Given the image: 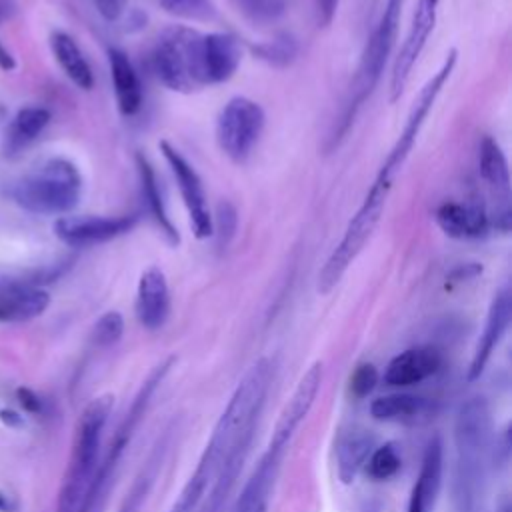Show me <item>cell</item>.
I'll return each mask as SVG.
<instances>
[{"label": "cell", "instance_id": "6da1fadb", "mask_svg": "<svg viewBox=\"0 0 512 512\" xmlns=\"http://www.w3.org/2000/svg\"><path fill=\"white\" fill-rule=\"evenodd\" d=\"M114 406L112 394H100L82 410L72 446L70 464L62 482L56 512H84V504L100 464L104 428Z\"/></svg>", "mask_w": 512, "mask_h": 512}, {"label": "cell", "instance_id": "7a4b0ae2", "mask_svg": "<svg viewBox=\"0 0 512 512\" xmlns=\"http://www.w3.org/2000/svg\"><path fill=\"white\" fill-rule=\"evenodd\" d=\"M82 176L66 158H52L20 178L12 190L16 204L32 214L64 216L76 208Z\"/></svg>", "mask_w": 512, "mask_h": 512}, {"label": "cell", "instance_id": "3957f363", "mask_svg": "<svg viewBox=\"0 0 512 512\" xmlns=\"http://www.w3.org/2000/svg\"><path fill=\"white\" fill-rule=\"evenodd\" d=\"M492 418L488 402L482 396L468 398L456 412L454 442L458 454V482L462 486V500L472 508L480 490L490 448Z\"/></svg>", "mask_w": 512, "mask_h": 512}, {"label": "cell", "instance_id": "277c9868", "mask_svg": "<svg viewBox=\"0 0 512 512\" xmlns=\"http://www.w3.org/2000/svg\"><path fill=\"white\" fill-rule=\"evenodd\" d=\"M202 34L186 28H166L154 46L152 66L158 80L172 92H192L204 84L200 64Z\"/></svg>", "mask_w": 512, "mask_h": 512}, {"label": "cell", "instance_id": "5b68a950", "mask_svg": "<svg viewBox=\"0 0 512 512\" xmlns=\"http://www.w3.org/2000/svg\"><path fill=\"white\" fill-rule=\"evenodd\" d=\"M402 6H404V0H386L384 12L378 20V26L374 28L372 36L368 38V42L364 46L360 66H358V74H356L354 86H352V96L346 104V114L340 122L338 138H342L346 134V130L354 122L358 110L362 108L366 98L372 94L374 86L378 84V80L382 76L384 64H386V60H388V56L394 48V42H396Z\"/></svg>", "mask_w": 512, "mask_h": 512}, {"label": "cell", "instance_id": "8992f818", "mask_svg": "<svg viewBox=\"0 0 512 512\" xmlns=\"http://www.w3.org/2000/svg\"><path fill=\"white\" fill-rule=\"evenodd\" d=\"M456 62H458V52H456V48H452V50H448V54H446L444 62L440 64V68L422 86L418 98L414 100V104H412V108L408 112V118L404 122L402 132L398 134L394 146L390 148L388 156L384 158L382 166L378 168V174H376V178L372 182L374 186H380L384 190H392L398 172L402 170L408 154L412 152V148L416 144V138H418V134H420V130H422V126L426 122V116L432 110V106L436 104L444 84L450 80V76H452V72L456 68Z\"/></svg>", "mask_w": 512, "mask_h": 512}, {"label": "cell", "instance_id": "52a82bcc", "mask_svg": "<svg viewBox=\"0 0 512 512\" xmlns=\"http://www.w3.org/2000/svg\"><path fill=\"white\" fill-rule=\"evenodd\" d=\"M386 198L388 196L368 188L360 208L350 218L340 242L330 252L328 260L324 262L322 270L318 272L316 288L320 294H328L342 280V276L346 274L348 266L356 260V256L362 252L364 244L370 240L372 232L376 230V226L382 218V212L388 202Z\"/></svg>", "mask_w": 512, "mask_h": 512}, {"label": "cell", "instance_id": "ba28073f", "mask_svg": "<svg viewBox=\"0 0 512 512\" xmlns=\"http://www.w3.org/2000/svg\"><path fill=\"white\" fill-rule=\"evenodd\" d=\"M264 110L246 96L230 98L216 120V140L220 150L234 162H244L264 130Z\"/></svg>", "mask_w": 512, "mask_h": 512}, {"label": "cell", "instance_id": "9c48e42d", "mask_svg": "<svg viewBox=\"0 0 512 512\" xmlns=\"http://www.w3.org/2000/svg\"><path fill=\"white\" fill-rule=\"evenodd\" d=\"M322 374H324V368H322L320 360L314 362L302 374V378L298 380L296 388L292 390L290 398L286 400V404L282 406V410L278 414V420L272 428V436H270L266 452L284 456L292 436L296 434V430L300 428V424L310 414V410L316 402V396H318L320 386H322Z\"/></svg>", "mask_w": 512, "mask_h": 512}, {"label": "cell", "instance_id": "30bf717a", "mask_svg": "<svg viewBox=\"0 0 512 512\" xmlns=\"http://www.w3.org/2000/svg\"><path fill=\"white\" fill-rule=\"evenodd\" d=\"M158 148L172 170V176L180 190L194 236L200 240L212 236V214H210L208 200H206L204 186L198 172L168 140H160Z\"/></svg>", "mask_w": 512, "mask_h": 512}, {"label": "cell", "instance_id": "8fae6325", "mask_svg": "<svg viewBox=\"0 0 512 512\" xmlns=\"http://www.w3.org/2000/svg\"><path fill=\"white\" fill-rule=\"evenodd\" d=\"M438 4H440V0H418V4L414 8L406 40H404V44H402V48L396 56L394 68H392L390 102H396L400 98V94L404 92V88L410 80V72H412L416 60L420 58L432 30H434Z\"/></svg>", "mask_w": 512, "mask_h": 512}, {"label": "cell", "instance_id": "7c38bea8", "mask_svg": "<svg viewBox=\"0 0 512 512\" xmlns=\"http://www.w3.org/2000/svg\"><path fill=\"white\" fill-rule=\"evenodd\" d=\"M138 222L136 214L126 216H60L54 222V234L68 246L84 248L102 242H110L130 232Z\"/></svg>", "mask_w": 512, "mask_h": 512}, {"label": "cell", "instance_id": "4fadbf2b", "mask_svg": "<svg viewBox=\"0 0 512 512\" xmlns=\"http://www.w3.org/2000/svg\"><path fill=\"white\" fill-rule=\"evenodd\" d=\"M510 320H512L510 290L502 288L490 304V310H488V316H486V322H484V330H482V334L478 338V344L474 348V354H472V360H470V366H468V374H466L468 382H474L482 376V372L486 370V364L492 358V352L502 342V338H504V334L510 326Z\"/></svg>", "mask_w": 512, "mask_h": 512}, {"label": "cell", "instance_id": "5bb4252c", "mask_svg": "<svg viewBox=\"0 0 512 512\" xmlns=\"http://www.w3.org/2000/svg\"><path fill=\"white\" fill-rule=\"evenodd\" d=\"M242 60L240 42L228 32L202 34L200 64L204 84H220L234 76Z\"/></svg>", "mask_w": 512, "mask_h": 512}, {"label": "cell", "instance_id": "9a60e30c", "mask_svg": "<svg viewBox=\"0 0 512 512\" xmlns=\"http://www.w3.org/2000/svg\"><path fill=\"white\" fill-rule=\"evenodd\" d=\"M136 318L146 330H158L170 316V290L164 272L150 266L142 272L136 288Z\"/></svg>", "mask_w": 512, "mask_h": 512}, {"label": "cell", "instance_id": "2e32d148", "mask_svg": "<svg viewBox=\"0 0 512 512\" xmlns=\"http://www.w3.org/2000/svg\"><path fill=\"white\" fill-rule=\"evenodd\" d=\"M440 366H442V356L436 348L416 346L396 354L388 362L382 374V380L386 386L406 388L434 376L440 370Z\"/></svg>", "mask_w": 512, "mask_h": 512}, {"label": "cell", "instance_id": "e0dca14e", "mask_svg": "<svg viewBox=\"0 0 512 512\" xmlns=\"http://www.w3.org/2000/svg\"><path fill=\"white\" fill-rule=\"evenodd\" d=\"M434 220L446 236L456 240L482 238L490 230V212L480 202H444Z\"/></svg>", "mask_w": 512, "mask_h": 512}, {"label": "cell", "instance_id": "ac0fdd59", "mask_svg": "<svg viewBox=\"0 0 512 512\" xmlns=\"http://www.w3.org/2000/svg\"><path fill=\"white\" fill-rule=\"evenodd\" d=\"M50 304V294L32 282L0 284V322H26L40 316Z\"/></svg>", "mask_w": 512, "mask_h": 512}, {"label": "cell", "instance_id": "d6986e66", "mask_svg": "<svg viewBox=\"0 0 512 512\" xmlns=\"http://www.w3.org/2000/svg\"><path fill=\"white\" fill-rule=\"evenodd\" d=\"M434 414V402L408 394H386L370 402V416L378 422H400V424H420Z\"/></svg>", "mask_w": 512, "mask_h": 512}, {"label": "cell", "instance_id": "ffe728a7", "mask_svg": "<svg viewBox=\"0 0 512 512\" xmlns=\"http://www.w3.org/2000/svg\"><path fill=\"white\" fill-rule=\"evenodd\" d=\"M442 484V442L432 438L424 450L416 484L412 486L406 512H432Z\"/></svg>", "mask_w": 512, "mask_h": 512}, {"label": "cell", "instance_id": "44dd1931", "mask_svg": "<svg viewBox=\"0 0 512 512\" xmlns=\"http://www.w3.org/2000/svg\"><path fill=\"white\" fill-rule=\"evenodd\" d=\"M282 454L266 452L258 462L256 470L244 484L232 512H268L270 496L278 476Z\"/></svg>", "mask_w": 512, "mask_h": 512}, {"label": "cell", "instance_id": "7402d4cb", "mask_svg": "<svg viewBox=\"0 0 512 512\" xmlns=\"http://www.w3.org/2000/svg\"><path fill=\"white\" fill-rule=\"evenodd\" d=\"M374 436L364 428H348L336 442V474L342 484H352L364 470V464L374 450Z\"/></svg>", "mask_w": 512, "mask_h": 512}, {"label": "cell", "instance_id": "603a6c76", "mask_svg": "<svg viewBox=\"0 0 512 512\" xmlns=\"http://www.w3.org/2000/svg\"><path fill=\"white\" fill-rule=\"evenodd\" d=\"M108 66L118 110L134 116L142 106V84L130 58L120 48H108Z\"/></svg>", "mask_w": 512, "mask_h": 512}, {"label": "cell", "instance_id": "cb8c5ba5", "mask_svg": "<svg viewBox=\"0 0 512 512\" xmlns=\"http://www.w3.org/2000/svg\"><path fill=\"white\" fill-rule=\"evenodd\" d=\"M136 168H138V178H140V190H142V198L148 206L150 216L154 218V222L158 224L160 232L166 236V240L176 246L180 242L178 230L172 224L168 212H166V204L162 198V190L156 178V172L152 168V164L148 162V158L144 154H136Z\"/></svg>", "mask_w": 512, "mask_h": 512}, {"label": "cell", "instance_id": "d4e9b609", "mask_svg": "<svg viewBox=\"0 0 512 512\" xmlns=\"http://www.w3.org/2000/svg\"><path fill=\"white\" fill-rule=\"evenodd\" d=\"M478 166H480V176L492 190L494 198L500 200L502 206H508L510 200V168L508 160L498 146L496 140L490 136H484L480 142L478 150Z\"/></svg>", "mask_w": 512, "mask_h": 512}, {"label": "cell", "instance_id": "484cf974", "mask_svg": "<svg viewBox=\"0 0 512 512\" xmlns=\"http://www.w3.org/2000/svg\"><path fill=\"white\" fill-rule=\"evenodd\" d=\"M168 442H170V430H166V434L162 438H158V442L154 444V448L148 454L144 466L140 468L138 476L134 478L128 494L124 496L118 512H140V508L146 502V498H148V494H150V490L156 482V476H158V472L164 464Z\"/></svg>", "mask_w": 512, "mask_h": 512}, {"label": "cell", "instance_id": "4316f807", "mask_svg": "<svg viewBox=\"0 0 512 512\" xmlns=\"http://www.w3.org/2000/svg\"><path fill=\"white\" fill-rule=\"evenodd\" d=\"M50 46H52V52H54L60 68L64 70V74L78 88L90 90L94 86V74H92V68H90L88 60L84 58L82 50L78 48L76 40L66 32H54L50 36Z\"/></svg>", "mask_w": 512, "mask_h": 512}, {"label": "cell", "instance_id": "83f0119b", "mask_svg": "<svg viewBox=\"0 0 512 512\" xmlns=\"http://www.w3.org/2000/svg\"><path fill=\"white\" fill-rule=\"evenodd\" d=\"M50 122V110L42 106H26L18 110L10 128L6 130V150L18 152L30 144Z\"/></svg>", "mask_w": 512, "mask_h": 512}, {"label": "cell", "instance_id": "f1b7e54d", "mask_svg": "<svg viewBox=\"0 0 512 512\" xmlns=\"http://www.w3.org/2000/svg\"><path fill=\"white\" fill-rule=\"evenodd\" d=\"M400 468H402V452L396 442H386L382 446H374V450L370 452V456L364 464L366 476L376 482L394 478L400 472Z\"/></svg>", "mask_w": 512, "mask_h": 512}, {"label": "cell", "instance_id": "f546056e", "mask_svg": "<svg viewBox=\"0 0 512 512\" xmlns=\"http://www.w3.org/2000/svg\"><path fill=\"white\" fill-rule=\"evenodd\" d=\"M254 56L276 66V68H284L288 66L296 54H298V42L292 34L284 32V34H278L276 38L268 40V42H262V44H256L252 48Z\"/></svg>", "mask_w": 512, "mask_h": 512}, {"label": "cell", "instance_id": "4dcf8cb0", "mask_svg": "<svg viewBox=\"0 0 512 512\" xmlns=\"http://www.w3.org/2000/svg\"><path fill=\"white\" fill-rule=\"evenodd\" d=\"M122 334H124L122 314L116 310H108L96 320V324L92 328V342L100 348H108V346H114L116 342H120Z\"/></svg>", "mask_w": 512, "mask_h": 512}, {"label": "cell", "instance_id": "1f68e13d", "mask_svg": "<svg viewBox=\"0 0 512 512\" xmlns=\"http://www.w3.org/2000/svg\"><path fill=\"white\" fill-rule=\"evenodd\" d=\"M378 378L380 376H378V370H376L374 364H370V362L358 364L352 370L350 378H348V392H350V396L356 398V400L368 398L374 392V388L378 386Z\"/></svg>", "mask_w": 512, "mask_h": 512}, {"label": "cell", "instance_id": "d6a6232c", "mask_svg": "<svg viewBox=\"0 0 512 512\" xmlns=\"http://www.w3.org/2000/svg\"><path fill=\"white\" fill-rule=\"evenodd\" d=\"M236 208L230 202H220L216 208V218L212 216V234H216L218 246L226 248L236 232Z\"/></svg>", "mask_w": 512, "mask_h": 512}, {"label": "cell", "instance_id": "836d02e7", "mask_svg": "<svg viewBox=\"0 0 512 512\" xmlns=\"http://www.w3.org/2000/svg\"><path fill=\"white\" fill-rule=\"evenodd\" d=\"M254 18H276L284 10V0H240Z\"/></svg>", "mask_w": 512, "mask_h": 512}, {"label": "cell", "instance_id": "e575fe53", "mask_svg": "<svg viewBox=\"0 0 512 512\" xmlns=\"http://www.w3.org/2000/svg\"><path fill=\"white\" fill-rule=\"evenodd\" d=\"M162 8L176 16H198L206 10V0H160Z\"/></svg>", "mask_w": 512, "mask_h": 512}, {"label": "cell", "instance_id": "d590c367", "mask_svg": "<svg viewBox=\"0 0 512 512\" xmlns=\"http://www.w3.org/2000/svg\"><path fill=\"white\" fill-rule=\"evenodd\" d=\"M16 398H18L20 406L26 412H30V414H44V408H46L44 400L36 392H32L30 388H18L16 390Z\"/></svg>", "mask_w": 512, "mask_h": 512}, {"label": "cell", "instance_id": "8d00e7d4", "mask_svg": "<svg viewBox=\"0 0 512 512\" xmlns=\"http://www.w3.org/2000/svg\"><path fill=\"white\" fill-rule=\"evenodd\" d=\"M92 4L96 6L98 14L108 22L118 20L126 8V0H92Z\"/></svg>", "mask_w": 512, "mask_h": 512}, {"label": "cell", "instance_id": "74e56055", "mask_svg": "<svg viewBox=\"0 0 512 512\" xmlns=\"http://www.w3.org/2000/svg\"><path fill=\"white\" fill-rule=\"evenodd\" d=\"M338 8V0H316V12H318V22L322 26H328L334 20Z\"/></svg>", "mask_w": 512, "mask_h": 512}, {"label": "cell", "instance_id": "f35d334b", "mask_svg": "<svg viewBox=\"0 0 512 512\" xmlns=\"http://www.w3.org/2000/svg\"><path fill=\"white\" fill-rule=\"evenodd\" d=\"M480 272H482V266H480V264H476V262H470V264L458 266V268L450 274V278H452V280H456V282H460V280L474 278V276H478Z\"/></svg>", "mask_w": 512, "mask_h": 512}, {"label": "cell", "instance_id": "ab89813d", "mask_svg": "<svg viewBox=\"0 0 512 512\" xmlns=\"http://www.w3.org/2000/svg\"><path fill=\"white\" fill-rule=\"evenodd\" d=\"M0 420H2L6 426H10V428L22 426V416H18V414L12 412V410H2V412H0Z\"/></svg>", "mask_w": 512, "mask_h": 512}, {"label": "cell", "instance_id": "60d3db41", "mask_svg": "<svg viewBox=\"0 0 512 512\" xmlns=\"http://www.w3.org/2000/svg\"><path fill=\"white\" fill-rule=\"evenodd\" d=\"M14 66H16V62H14L12 54L0 44V68H2V70H12Z\"/></svg>", "mask_w": 512, "mask_h": 512}, {"label": "cell", "instance_id": "b9f144b4", "mask_svg": "<svg viewBox=\"0 0 512 512\" xmlns=\"http://www.w3.org/2000/svg\"><path fill=\"white\" fill-rule=\"evenodd\" d=\"M12 510H14L12 500H10L6 494L0 492V512H12Z\"/></svg>", "mask_w": 512, "mask_h": 512}, {"label": "cell", "instance_id": "7bdbcfd3", "mask_svg": "<svg viewBox=\"0 0 512 512\" xmlns=\"http://www.w3.org/2000/svg\"><path fill=\"white\" fill-rule=\"evenodd\" d=\"M12 8H10V2L8 0H0V22L6 20L10 16Z\"/></svg>", "mask_w": 512, "mask_h": 512}, {"label": "cell", "instance_id": "ee69618b", "mask_svg": "<svg viewBox=\"0 0 512 512\" xmlns=\"http://www.w3.org/2000/svg\"><path fill=\"white\" fill-rule=\"evenodd\" d=\"M500 512H510V508H508V506H504Z\"/></svg>", "mask_w": 512, "mask_h": 512}]
</instances>
